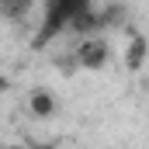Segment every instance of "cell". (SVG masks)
Wrapping results in <instances>:
<instances>
[{
	"mask_svg": "<svg viewBox=\"0 0 149 149\" xmlns=\"http://www.w3.org/2000/svg\"><path fill=\"white\" fill-rule=\"evenodd\" d=\"M142 59H146V38H132V45H128V66L139 70Z\"/></svg>",
	"mask_w": 149,
	"mask_h": 149,
	"instance_id": "5",
	"label": "cell"
},
{
	"mask_svg": "<svg viewBox=\"0 0 149 149\" xmlns=\"http://www.w3.org/2000/svg\"><path fill=\"white\" fill-rule=\"evenodd\" d=\"M76 63L87 66V70H101L108 63V42L97 38V35H83L80 49H76Z\"/></svg>",
	"mask_w": 149,
	"mask_h": 149,
	"instance_id": "2",
	"label": "cell"
},
{
	"mask_svg": "<svg viewBox=\"0 0 149 149\" xmlns=\"http://www.w3.org/2000/svg\"><path fill=\"white\" fill-rule=\"evenodd\" d=\"M28 7H31V0H0V10H3V17H10V21H17Z\"/></svg>",
	"mask_w": 149,
	"mask_h": 149,
	"instance_id": "4",
	"label": "cell"
},
{
	"mask_svg": "<svg viewBox=\"0 0 149 149\" xmlns=\"http://www.w3.org/2000/svg\"><path fill=\"white\" fill-rule=\"evenodd\" d=\"M101 24V17L94 14L90 0H42V28L38 42H49L59 31H83L94 35V28Z\"/></svg>",
	"mask_w": 149,
	"mask_h": 149,
	"instance_id": "1",
	"label": "cell"
},
{
	"mask_svg": "<svg viewBox=\"0 0 149 149\" xmlns=\"http://www.w3.org/2000/svg\"><path fill=\"white\" fill-rule=\"evenodd\" d=\"M31 111L35 114H52L56 111V101H52L45 90H35V94H31Z\"/></svg>",
	"mask_w": 149,
	"mask_h": 149,
	"instance_id": "3",
	"label": "cell"
}]
</instances>
